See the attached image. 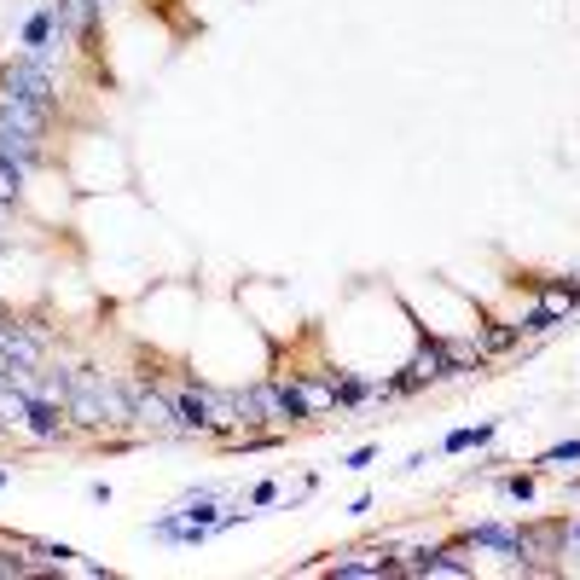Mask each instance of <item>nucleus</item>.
Masks as SVG:
<instances>
[{"instance_id": "5", "label": "nucleus", "mask_w": 580, "mask_h": 580, "mask_svg": "<svg viewBox=\"0 0 580 580\" xmlns=\"http://www.w3.org/2000/svg\"><path fill=\"white\" fill-rule=\"evenodd\" d=\"M29 435H36V442H58V435H65V406L36 401L29 406Z\"/></svg>"}, {"instance_id": "7", "label": "nucleus", "mask_w": 580, "mask_h": 580, "mask_svg": "<svg viewBox=\"0 0 580 580\" xmlns=\"http://www.w3.org/2000/svg\"><path fill=\"white\" fill-rule=\"evenodd\" d=\"M470 540H476V545H499L505 557H516V534H511V528H499V523H482Z\"/></svg>"}, {"instance_id": "9", "label": "nucleus", "mask_w": 580, "mask_h": 580, "mask_svg": "<svg viewBox=\"0 0 580 580\" xmlns=\"http://www.w3.org/2000/svg\"><path fill=\"white\" fill-rule=\"evenodd\" d=\"M18 186H24V163H6V157H0V203L18 198Z\"/></svg>"}, {"instance_id": "10", "label": "nucleus", "mask_w": 580, "mask_h": 580, "mask_svg": "<svg viewBox=\"0 0 580 580\" xmlns=\"http://www.w3.org/2000/svg\"><path fill=\"white\" fill-rule=\"evenodd\" d=\"M331 395H337L342 406H354V401H366V395H371V389H366V383H354V378H342V383L331 389Z\"/></svg>"}, {"instance_id": "2", "label": "nucleus", "mask_w": 580, "mask_h": 580, "mask_svg": "<svg viewBox=\"0 0 580 580\" xmlns=\"http://www.w3.org/2000/svg\"><path fill=\"white\" fill-rule=\"evenodd\" d=\"M128 401H134V424H146V430H157V435H180L175 401H163L151 383H128Z\"/></svg>"}, {"instance_id": "14", "label": "nucleus", "mask_w": 580, "mask_h": 580, "mask_svg": "<svg viewBox=\"0 0 580 580\" xmlns=\"http://www.w3.org/2000/svg\"><path fill=\"white\" fill-rule=\"evenodd\" d=\"M273 499H279V488H273V482H261V488L249 494V505H273Z\"/></svg>"}, {"instance_id": "4", "label": "nucleus", "mask_w": 580, "mask_h": 580, "mask_svg": "<svg viewBox=\"0 0 580 580\" xmlns=\"http://www.w3.org/2000/svg\"><path fill=\"white\" fill-rule=\"evenodd\" d=\"M227 406L239 412V424H268L273 418V389H239V395H227Z\"/></svg>"}, {"instance_id": "12", "label": "nucleus", "mask_w": 580, "mask_h": 580, "mask_svg": "<svg viewBox=\"0 0 580 580\" xmlns=\"http://www.w3.org/2000/svg\"><path fill=\"white\" fill-rule=\"evenodd\" d=\"M516 337H523V331H516V325H499V331H488V349H511Z\"/></svg>"}, {"instance_id": "11", "label": "nucleus", "mask_w": 580, "mask_h": 580, "mask_svg": "<svg viewBox=\"0 0 580 580\" xmlns=\"http://www.w3.org/2000/svg\"><path fill=\"white\" fill-rule=\"evenodd\" d=\"M545 459H552V464H580V442H563V447L545 453Z\"/></svg>"}, {"instance_id": "17", "label": "nucleus", "mask_w": 580, "mask_h": 580, "mask_svg": "<svg viewBox=\"0 0 580 580\" xmlns=\"http://www.w3.org/2000/svg\"><path fill=\"white\" fill-rule=\"evenodd\" d=\"M575 540H580V528H575Z\"/></svg>"}, {"instance_id": "15", "label": "nucleus", "mask_w": 580, "mask_h": 580, "mask_svg": "<svg viewBox=\"0 0 580 580\" xmlns=\"http://www.w3.org/2000/svg\"><path fill=\"white\" fill-rule=\"evenodd\" d=\"M505 494H516V499H528V494H534V482H528V476H511V482H505Z\"/></svg>"}, {"instance_id": "16", "label": "nucleus", "mask_w": 580, "mask_h": 580, "mask_svg": "<svg viewBox=\"0 0 580 580\" xmlns=\"http://www.w3.org/2000/svg\"><path fill=\"white\" fill-rule=\"evenodd\" d=\"M0 488H6V470H0Z\"/></svg>"}, {"instance_id": "1", "label": "nucleus", "mask_w": 580, "mask_h": 580, "mask_svg": "<svg viewBox=\"0 0 580 580\" xmlns=\"http://www.w3.org/2000/svg\"><path fill=\"white\" fill-rule=\"evenodd\" d=\"M65 412L76 418V424H87V430H117V424H134V401H128V389H122V383H105L99 371H82V378L70 383Z\"/></svg>"}, {"instance_id": "8", "label": "nucleus", "mask_w": 580, "mask_h": 580, "mask_svg": "<svg viewBox=\"0 0 580 580\" xmlns=\"http://www.w3.org/2000/svg\"><path fill=\"white\" fill-rule=\"evenodd\" d=\"M482 442H494V424H482V430H453V435H447V453H470V447H482Z\"/></svg>"}, {"instance_id": "13", "label": "nucleus", "mask_w": 580, "mask_h": 580, "mask_svg": "<svg viewBox=\"0 0 580 580\" xmlns=\"http://www.w3.org/2000/svg\"><path fill=\"white\" fill-rule=\"evenodd\" d=\"M0 575H29V563L12 557V552H0Z\"/></svg>"}, {"instance_id": "3", "label": "nucleus", "mask_w": 580, "mask_h": 580, "mask_svg": "<svg viewBox=\"0 0 580 580\" xmlns=\"http://www.w3.org/2000/svg\"><path fill=\"white\" fill-rule=\"evenodd\" d=\"M175 401V424H180V435H192V430H215V406H221V395H209V389H198V383H186L180 395H168Z\"/></svg>"}, {"instance_id": "6", "label": "nucleus", "mask_w": 580, "mask_h": 580, "mask_svg": "<svg viewBox=\"0 0 580 580\" xmlns=\"http://www.w3.org/2000/svg\"><path fill=\"white\" fill-rule=\"evenodd\" d=\"M563 313H569V308H557V302H540L534 313H523V325H516V331H528V337H545V331H552V325L563 320Z\"/></svg>"}]
</instances>
